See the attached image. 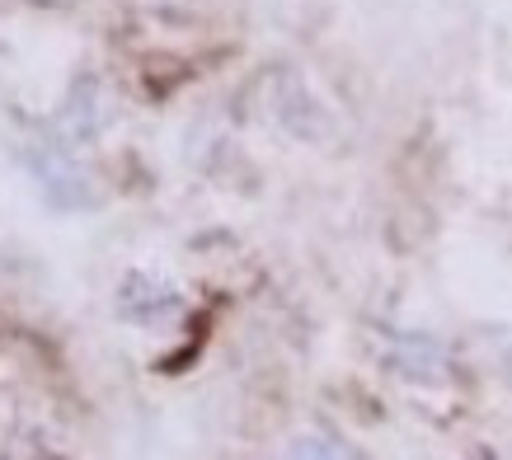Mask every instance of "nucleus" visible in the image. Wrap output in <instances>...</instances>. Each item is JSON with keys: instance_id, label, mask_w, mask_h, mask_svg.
Here are the masks:
<instances>
[{"instance_id": "nucleus-1", "label": "nucleus", "mask_w": 512, "mask_h": 460, "mask_svg": "<svg viewBox=\"0 0 512 460\" xmlns=\"http://www.w3.org/2000/svg\"><path fill=\"white\" fill-rule=\"evenodd\" d=\"M38 179L52 207H90V179L71 165L66 146H43L38 155Z\"/></svg>"}, {"instance_id": "nucleus-2", "label": "nucleus", "mask_w": 512, "mask_h": 460, "mask_svg": "<svg viewBox=\"0 0 512 460\" xmlns=\"http://www.w3.org/2000/svg\"><path fill=\"white\" fill-rule=\"evenodd\" d=\"M282 460H362V456L343 437H334V432H306V437H296L287 446Z\"/></svg>"}]
</instances>
